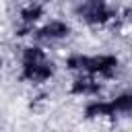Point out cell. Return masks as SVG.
<instances>
[{
	"label": "cell",
	"mask_w": 132,
	"mask_h": 132,
	"mask_svg": "<svg viewBox=\"0 0 132 132\" xmlns=\"http://www.w3.org/2000/svg\"><path fill=\"white\" fill-rule=\"evenodd\" d=\"M101 91H103L101 78L93 74H85V72H80V76H76L70 85V93L76 97H97Z\"/></svg>",
	"instance_id": "5"
},
{
	"label": "cell",
	"mask_w": 132,
	"mask_h": 132,
	"mask_svg": "<svg viewBox=\"0 0 132 132\" xmlns=\"http://www.w3.org/2000/svg\"><path fill=\"white\" fill-rule=\"evenodd\" d=\"M41 16H43V6L37 4V2H29V4L23 6L21 12H19L21 25H27V27H35V23H39Z\"/></svg>",
	"instance_id": "7"
},
{
	"label": "cell",
	"mask_w": 132,
	"mask_h": 132,
	"mask_svg": "<svg viewBox=\"0 0 132 132\" xmlns=\"http://www.w3.org/2000/svg\"><path fill=\"white\" fill-rule=\"evenodd\" d=\"M111 103H113V109H116V113H122V116H126V113H130L132 111V93H120V95H116L113 99H111Z\"/></svg>",
	"instance_id": "8"
},
{
	"label": "cell",
	"mask_w": 132,
	"mask_h": 132,
	"mask_svg": "<svg viewBox=\"0 0 132 132\" xmlns=\"http://www.w3.org/2000/svg\"><path fill=\"white\" fill-rule=\"evenodd\" d=\"M116 109H113V103L111 99L109 101H103V99H95V101H89L85 105V118L89 120H97V118H116Z\"/></svg>",
	"instance_id": "6"
},
{
	"label": "cell",
	"mask_w": 132,
	"mask_h": 132,
	"mask_svg": "<svg viewBox=\"0 0 132 132\" xmlns=\"http://www.w3.org/2000/svg\"><path fill=\"white\" fill-rule=\"evenodd\" d=\"M74 12L82 23L91 27H103L118 16L116 8H111L107 2H87V0H80L74 6Z\"/></svg>",
	"instance_id": "3"
},
{
	"label": "cell",
	"mask_w": 132,
	"mask_h": 132,
	"mask_svg": "<svg viewBox=\"0 0 132 132\" xmlns=\"http://www.w3.org/2000/svg\"><path fill=\"white\" fill-rule=\"evenodd\" d=\"M70 33H72L70 23H66L62 19H52L45 25H41L39 29H33L31 35L41 43H54V41H62V39L70 37Z\"/></svg>",
	"instance_id": "4"
},
{
	"label": "cell",
	"mask_w": 132,
	"mask_h": 132,
	"mask_svg": "<svg viewBox=\"0 0 132 132\" xmlns=\"http://www.w3.org/2000/svg\"><path fill=\"white\" fill-rule=\"evenodd\" d=\"M66 68L93 74L97 78H113L120 72V58L113 54H97V56L70 54L66 58Z\"/></svg>",
	"instance_id": "1"
},
{
	"label": "cell",
	"mask_w": 132,
	"mask_h": 132,
	"mask_svg": "<svg viewBox=\"0 0 132 132\" xmlns=\"http://www.w3.org/2000/svg\"><path fill=\"white\" fill-rule=\"evenodd\" d=\"M43 2H54V0H43Z\"/></svg>",
	"instance_id": "11"
},
{
	"label": "cell",
	"mask_w": 132,
	"mask_h": 132,
	"mask_svg": "<svg viewBox=\"0 0 132 132\" xmlns=\"http://www.w3.org/2000/svg\"><path fill=\"white\" fill-rule=\"evenodd\" d=\"M54 76V62L39 45H25L21 50V78L33 85L47 82Z\"/></svg>",
	"instance_id": "2"
},
{
	"label": "cell",
	"mask_w": 132,
	"mask_h": 132,
	"mask_svg": "<svg viewBox=\"0 0 132 132\" xmlns=\"http://www.w3.org/2000/svg\"><path fill=\"white\" fill-rule=\"evenodd\" d=\"M0 70H2V58H0Z\"/></svg>",
	"instance_id": "10"
},
{
	"label": "cell",
	"mask_w": 132,
	"mask_h": 132,
	"mask_svg": "<svg viewBox=\"0 0 132 132\" xmlns=\"http://www.w3.org/2000/svg\"><path fill=\"white\" fill-rule=\"evenodd\" d=\"M87 2H107V0H87Z\"/></svg>",
	"instance_id": "9"
}]
</instances>
